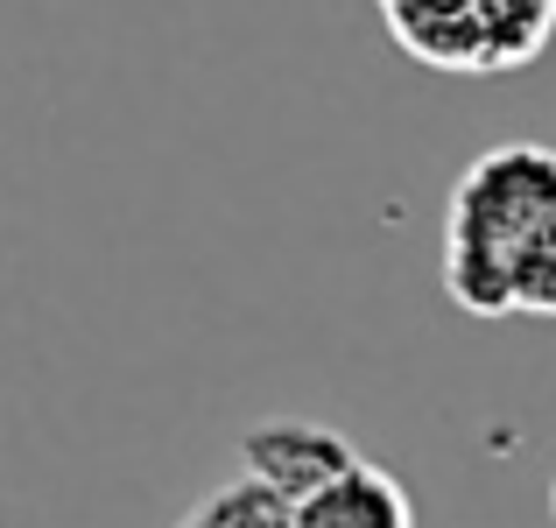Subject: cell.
I'll return each instance as SVG.
<instances>
[{"label": "cell", "instance_id": "cell-1", "mask_svg": "<svg viewBox=\"0 0 556 528\" xmlns=\"http://www.w3.org/2000/svg\"><path fill=\"white\" fill-rule=\"evenodd\" d=\"M444 289L465 317H556V149L501 141L444 204Z\"/></svg>", "mask_w": 556, "mask_h": 528}, {"label": "cell", "instance_id": "cell-2", "mask_svg": "<svg viewBox=\"0 0 556 528\" xmlns=\"http://www.w3.org/2000/svg\"><path fill=\"white\" fill-rule=\"evenodd\" d=\"M402 56L444 78H515L556 42V0H374Z\"/></svg>", "mask_w": 556, "mask_h": 528}, {"label": "cell", "instance_id": "cell-3", "mask_svg": "<svg viewBox=\"0 0 556 528\" xmlns=\"http://www.w3.org/2000/svg\"><path fill=\"white\" fill-rule=\"evenodd\" d=\"M353 458H359L353 437H339L331 423H311V416H275L240 437V473L261 479L268 493H282L289 507L311 487H325L331 473H345Z\"/></svg>", "mask_w": 556, "mask_h": 528}, {"label": "cell", "instance_id": "cell-4", "mask_svg": "<svg viewBox=\"0 0 556 528\" xmlns=\"http://www.w3.org/2000/svg\"><path fill=\"white\" fill-rule=\"evenodd\" d=\"M289 528H416V507L394 473H380L374 458H353L289 507Z\"/></svg>", "mask_w": 556, "mask_h": 528}, {"label": "cell", "instance_id": "cell-5", "mask_svg": "<svg viewBox=\"0 0 556 528\" xmlns=\"http://www.w3.org/2000/svg\"><path fill=\"white\" fill-rule=\"evenodd\" d=\"M177 528H289V501L240 473V479H226L218 493H204Z\"/></svg>", "mask_w": 556, "mask_h": 528}, {"label": "cell", "instance_id": "cell-6", "mask_svg": "<svg viewBox=\"0 0 556 528\" xmlns=\"http://www.w3.org/2000/svg\"><path fill=\"white\" fill-rule=\"evenodd\" d=\"M549 528H556V479H549Z\"/></svg>", "mask_w": 556, "mask_h": 528}]
</instances>
